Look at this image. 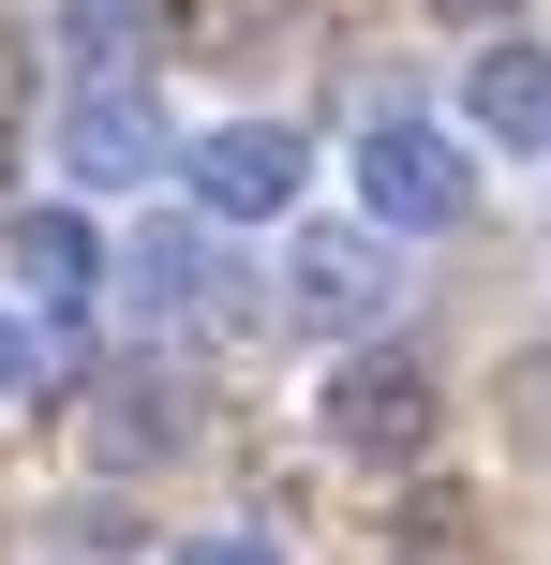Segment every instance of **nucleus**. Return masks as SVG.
Here are the masks:
<instances>
[{
  "label": "nucleus",
  "mask_w": 551,
  "mask_h": 565,
  "mask_svg": "<svg viewBox=\"0 0 551 565\" xmlns=\"http://www.w3.org/2000/svg\"><path fill=\"white\" fill-rule=\"evenodd\" d=\"M328 447L343 461H417L433 447V372L417 358H343L328 372Z\"/></svg>",
  "instance_id": "f03ea898"
},
{
  "label": "nucleus",
  "mask_w": 551,
  "mask_h": 565,
  "mask_svg": "<svg viewBox=\"0 0 551 565\" xmlns=\"http://www.w3.org/2000/svg\"><path fill=\"white\" fill-rule=\"evenodd\" d=\"M403 565H477V507L463 491H417L403 507Z\"/></svg>",
  "instance_id": "9d476101"
},
{
  "label": "nucleus",
  "mask_w": 551,
  "mask_h": 565,
  "mask_svg": "<svg viewBox=\"0 0 551 565\" xmlns=\"http://www.w3.org/2000/svg\"><path fill=\"white\" fill-rule=\"evenodd\" d=\"M179 565H284V551H268V536H194Z\"/></svg>",
  "instance_id": "9b49d317"
},
{
  "label": "nucleus",
  "mask_w": 551,
  "mask_h": 565,
  "mask_svg": "<svg viewBox=\"0 0 551 565\" xmlns=\"http://www.w3.org/2000/svg\"><path fill=\"white\" fill-rule=\"evenodd\" d=\"M433 15H507V0H433Z\"/></svg>",
  "instance_id": "4468645a"
},
{
  "label": "nucleus",
  "mask_w": 551,
  "mask_h": 565,
  "mask_svg": "<svg viewBox=\"0 0 551 565\" xmlns=\"http://www.w3.org/2000/svg\"><path fill=\"white\" fill-rule=\"evenodd\" d=\"M0 387H30V328H15V312H0Z\"/></svg>",
  "instance_id": "ddd939ff"
},
{
  "label": "nucleus",
  "mask_w": 551,
  "mask_h": 565,
  "mask_svg": "<svg viewBox=\"0 0 551 565\" xmlns=\"http://www.w3.org/2000/svg\"><path fill=\"white\" fill-rule=\"evenodd\" d=\"M179 431H194V417H179V387H165V372H119V387H105V417H89V447H105V461H165Z\"/></svg>",
  "instance_id": "1a4fd4ad"
},
{
  "label": "nucleus",
  "mask_w": 551,
  "mask_h": 565,
  "mask_svg": "<svg viewBox=\"0 0 551 565\" xmlns=\"http://www.w3.org/2000/svg\"><path fill=\"white\" fill-rule=\"evenodd\" d=\"M60 164L105 179V194H135V179L165 164V119H149V89H75V105H60Z\"/></svg>",
  "instance_id": "20e7f679"
},
{
  "label": "nucleus",
  "mask_w": 551,
  "mask_h": 565,
  "mask_svg": "<svg viewBox=\"0 0 551 565\" xmlns=\"http://www.w3.org/2000/svg\"><path fill=\"white\" fill-rule=\"evenodd\" d=\"M522 402H537V417H522V431H537V447H551V358H522Z\"/></svg>",
  "instance_id": "f8f14e48"
},
{
  "label": "nucleus",
  "mask_w": 551,
  "mask_h": 565,
  "mask_svg": "<svg viewBox=\"0 0 551 565\" xmlns=\"http://www.w3.org/2000/svg\"><path fill=\"white\" fill-rule=\"evenodd\" d=\"M15 282H30V312H75L89 282H105V254H89L75 209H15Z\"/></svg>",
  "instance_id": "6e6552de"
},
{
  "label": "nucleus",
  "mask_w": 551,
  "mask_h": 565,
  "mask_svg": "<svg viewBox=\"0 0 551 565\" xmlns=\"http://www.w3.org/2000/svg\"><path fill=\"white\" fill-rule=\"evenodd\" d=\"M463 119H477L492 149H551V45H492L477 89H463Z\"/></svg>",
  "instance_id": "0eeeda50"
},
{
  "label": "nucleus",
  "mask_w": 551,
  "mask_h": 565,
  "mask_svg": "<svg viewBox=\"0 0 551 565\" xmlns=\"http://www.w3.org/2000/svg\"><path fill=\"white\" fill-rule=\"evenodd\" d=\"M298 164H314V149H298L284 119H224V135L194 149V209H224V224H268V209H298Z\"/></svg>",
  "instance_id": "7ed1b4c3"
},
{
  "label": "nucleus",
  "mask_w": 551,
  "mask_h": 565,
  "mask_svg": "<svg viewBox=\"0 0 551 565\" xmlns=\"http://www.w3.org/2000/svg\"><path fill=\"white\" fill-rule=\"evenodd\" d=\"M284 312H314V328H373V312H388V224H373V238H298Z\"/></svg>",
  "instance_id": "39448f33"
},
{
  "label": "nucleus",
  "mask_w": 551,
  "mask_h": 565,
  "mask_svg": "<svg viewBox=\"0 0 551 565\" xmlns=\"http://www.w3.org/2000/svg\"><path fill=\"white\" fill-rule=\"evenodd\" d=\"M358 194H373V224L433 238V224L477 209V164H463V135H433V119H373V135H358Z\"/></svg>",
  "instance_id": "f257e3e1"
},
{
  "label": "nucleus",
  "mask_w": 551,
  "mask_h": 565,
  "mask_svg": "<svg viewBox=\"0 0 551 565\" xmlns=\"http://www.w3.org/2000/svg\"><path fill=\"white\" fill-rule=\"evenodd\" d=\"M135 298H149V328H239V298H224V254H209V238H149L135 254Z\"/></svg>",
  "instance_id": "423d86ee"
}]
</instances>
